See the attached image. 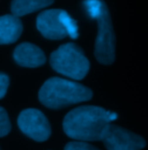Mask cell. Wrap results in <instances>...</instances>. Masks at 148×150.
<instances>
[{"instance_id": "obj_1", "label": "cell", "mask_w": 148, "mask_h": 150, "mask_svg": "<svg viewBox=\"0 0 148 150\" xmlns=\"http://www.w3.org/2000/svg\"><path fill=\"white\" fill-rule=\"evenodd\" d=\"M118 114L100 106H79L68 112L63 121V128L67 136L78 141L102 140L104 131L116 120Z\"/></svg>"}, {"instance_id": "obj_2", "label": "cell", "mask_w": 148, "mask_h": 150, "mask_svg": "<svg viewBox=\"0 0 148 150\" xmlns=\"http://www.w3.org/2000/svg\"><path fill=\"white\" fill-rule=\"evenodd\" d=\"M92 97V93L89 88L60 77L46 80L38 94V98L43 105L55 110L89 100Z\"/></svg>"}, {"instance_id": "obj_3", "label": "cell", "mask_w": 148, "mask_h": 150, "mask_svg": "<svg viewBox=\"0 0 148 150\" xmlns=\"http://www.w3.org/2000/svg\"><path fill=\"white\" fill-rule=\"evenodd\" d=\"M50 64L56 72L70 79L82 80L89 71V61L74 43H67L51 53Z\"/></svg>"}, {"instance_id": "obj_4", "label": "cell", "mask_w": 148, "mask_h": 150, "mask_svg": "<svg viewBox=\"0 0 148 150\" xmlns=\"http://www.w3.org/2000/svg\"><path fill=\"white\" fill-rule=\"evenodd\" d=\"M98 22V34L95 44V57L101 64L110 65L115 60V34L111 24L108 7L105 6L96 18Z\"/></svg>"}, {"instance_id": "obj_5", "label": "cell", "mask_w": 148, "mask_h": 150, "mask_svg": "<svg viewBox=\"0 0 148 150\" xmlns=\"http://www.w3.org/2000/svg\"><path fill=\"white\" fill-rule=\"evenodd\" d=\"M18 125L23 134L37 142L46 141L51 135L49 120L37 109L23 110L18 118Z\"/></svg>"}, {"instance_id": "obj_6", "label": "cell", "mask_w": 148, "mask_h": 150, "mask_svg": "<svg viewBox=\"0 0 148 150\" xmlns=\"http://www.w3.org/2000/svg\"><path fill=\"white\" fill-rule=\"evenodd\" d=\"M102 141L108 150H141L146 146L140 135L112 124L104 131Z\"/></svg>"}, {"instance_id": "obj_7", "label": "cell", "mask_w": 148, "mask_h": 150, "mask_svg": "<svg viewBox=\"0 0 148 150\" xmlns=\"http://www.w3.org/2000/svg\"><path fill=\"white\" fill-rule=\"evenodd\" d=\"M61 9H49L37 16V29L48 39H64L67 36L66 29L60 19Z\"/></svg>"}, {"instance_id": "obj_8", "label": "cell", "mask_w": 148, "mask_h": 150, "mask_svg": "<svg viewBox=\"0 0 148 150\" xmlns=\"http://www.w3.org/2000/svg\"><path fill=\"white\" fill-rule=\"evenodd\" d=\"M14 60L20 66L35 68L45 64V54L31 43H22L14 51Z\"/></svg>"}, {"instance_id": "obj_9", "label": "cell", "mask_w": 148, "mask_h": 150, "mask_svg": "<svg viewBox=\"0 0 148 150\" xmlns=\"http://www.w3.org/2000/svg\"><path fill=\"white\" fill-rule=\"evenodd\" d=\"M22 23L14 15L0 16V44H11L18 40L22 33Z\"/></svg>"}, {"instance_id": "obj_10", "label": "cell", "mask_w": 148, "mask_h": 150, "mask_svg": "<svg viewBox=\"0 0 148 150\" xmlns=\"http://www.w3.org/2000/svg\"><path fill=\"white\" fill-rule=\"evenodd\" d=\"M55 0H13L12 13L14 16H23L50 6Z\"/></svg>"}, {"instance_id": "obj_11", "label": "cell", "mask_w": 148, "mask_h": 150, "mask_svg": "<svg viewBox=\"0 0 148 150\" xmlns=\"http://www.w3.org/2000/svg\"><path fill=\"white\" fill-rule=\"evenodd\" d=\"M60 19H61V22L66 29V33H67V36H70L71 38H78L79 36V29H78V24L75 22V20H73L70 14L65 11H60Z\"/></svg>"}, {"instance_id": "obj_12", "label": "cell", "mask_w": 148, "mask_h": 150, "mask_svg": "<svg viewBox=\"0 0 148 150\" xmlns=\"http://www.w3.org/2000/svg\"><path fill=\"white\" fill-rule=\"evenodd\" d=\"M83 5L87 9L88 15L92 19H96L101 14L103 8L107 6L102 0H86L83 2Z\"/></svg>"}, {"instance_id": "obj_13", "label": "cell", "mask_w": 148, "mask_h": 150, "mask_svg": "<svg viewBox=\"0 0 148 150\" xmlns=\"http://www.w3.org/2000/svg\"><path fill=\"white\" fill-rule=\"evenodd\" d=\"M11 132V121L4 108L0 106V137H4Z\"/></svg>"}, {"instance_id": "obj_14", "label": "cell", "mask_w": 148, "mask_h": 150, "mask_svg": "<svg viewBox=\"0 0 148 150\" xmlns=\"http://www.w3.org/2000/svg\"><path fill=\"white\" fill-rule=\"evenodd\" d=\"M64 150H98L95 147H92L90 144H88L87 142L83 141H72L70 143H67L65 146Z\"/></svg>"}, {"instance_id": "obj_15", "label": "cell", "mask_w": 148, "mask_h": 150, "mask_svg": "<svg viewBox=\"0 0 148 150\" xmlns=\"http://www.w3.org/2000/svg\"><path fill=\"white\" fill-rule=\"evenodd\" d=\"M9 86V79L4 73H0V99L6 95Z\"/></svg>"}]
</instances>
